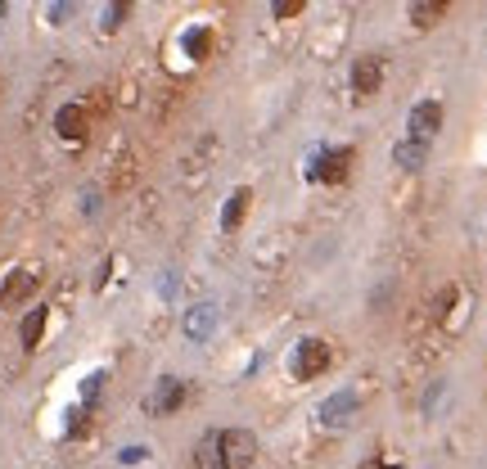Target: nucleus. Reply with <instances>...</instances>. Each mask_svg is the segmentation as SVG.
<instances>
[{
  "instance_id": "5",
  "label": "nucleus",
  "mask_w": 487,
  "mask_h": 469,
  "mask_svg": "<svg viewBox=\"0 0 487 469\" xmlns=\"http://www.w3.org/2000/svg\"><path fill=\"white\" fill-rule=\"evenodd\" d=\"M37 284H41V271H37V266H14V271L5 275V284H0V307L28 302V298L37 293Z\"/></svg>"
},
{
  "instance_id": "19",
  "label": "nucleus",
  "mask_w": 487,
  "mask_h": 469,
  "mask_svg": "<svg viewBox=\"0 0 487 469\" xmlns=\"http://www.w3.org/2000/svg\"><path fill=\"white\" fill-rule=\"evenodd\" d=\"M356 469H392V464H383V455H370V460H361Z\"/></svg>"
},
{
  "instance_id": "18",
  "label": "nucleus",
  "mask_w": 487,
  "mask_h": 469,
  "mask_svg": "<svg viewBox=\"0 0 487 469\" xmlns=\"http://www.w3.org/2000/svg\"><path fill=\"white\" fill-rule=\"evenodd\" d=\"M131 14V5H109L104 10V32H113V28H122V19Z\"/></svg>"
},
{
  "instance_id": "2",
  "label": "nucleus",
  "mask_w": 487,
  "mask_h": 469,
  "mask_svg": "<svg viewBox=\"0 0 487 469\" xmlns=\"http://www.w3.org/2000/svg\"><path fill=\"white\" fill-rule=\"evenodd\" d=\"M352 163H356V149H352V145L320 149V154L307 163V181H316V185H343V181L352 176Z\"/></svg>"
},
{
  "instance_id": "4",
  "label": "nucleus",
  "mask_w": 487,
  "mask_h": 469,
  "mask_svg": "<svg viewBox=\"0 0 487 469\" xmlns=\"http://www.w3.org/2000/svg\"><path fill=\"white\" fill-rule=\"evenodd\" d=\"M185 397H190L185 379H176V374H163V379L154 383V392L145 397V410H149V415H176V410L185 406Z\"/></svg>"
},
{
  "instance_id": "12",
  "label": "nucleus",
  "mask_w": 487,
  "mask_h": 469,
  "mask_svg": "<svg viewBox=\"0 0 487 469\" xmlns=\"http://www.w3.org/2000/svg\"><path fill=\"white\" fill-rule=\"evenodd\" d=\"M46 325H50V307H32V311L23 316V325H19V343H23L28 352H32V347H41Z\"/></svg>"
},
{
  "instance_id": "9",
  "label": "nucleus",
  "mask_w": 487,
  "mask_h": 469,
  "mask_svg": "<svg viewBox=\"0 0 487 469\" xmlns=\"http://www.w3.org/2000/svg\"><path fill=\"white\" fill-rule=\"evenodd\" d=\"M55 131H59L64 140H86V131H91V113H86L82 104H64V109L55 113Z\"/></svg>"
},
{
  "instance_id": "15",
  "label": "nucleus",
  "mask_w": 487,
  "mask_h": 469,
  "mask_svg": "<svg viewBox=\"0 0 487 469\" xmlns=\"http://www.w3.org/2000/svg\"><path fill=\"white\" fill-rule=\"evenodd\" d=\"M185 55H190V59H208V55H212V28L194 23V28L185 32Z\"/></svg>"
},
{
  "instance_id": "20",
  "label": "nucleus",
  "mask_w": 487,
  "mask_h": 469,
  "mask_svg": "<svg viewBox=\"0 0 487 469\" xmlns=\"http://www.w3.org/2000/svg\"><path fill=\"white\" fill-rule=\"evenodd\" d=\"M122 460H127V464H131V460H145V446H127V451H122Z\"/></svg>"
},
{
  "instance_id": "13",
  "label": "nucleus",
  "mask_w": 487,
  "mask_h": 469,
  "mask_svg": "<svg viewBox=\"0 0 487 469\" xmlns=\"http://www.w3.org/2000/svg\"><path fill=\"white\" fill-rule=\"evenodd\" d=\"M392 163H397L401 172H419V167L428 163V145H424V140H410V136H406V140L392 149Z\"/></svg>"
},
{
  "instance_id": "10",
  "label": "nucleus",
  "mask_w": 487,
  "mask_h": 469,
  "mask_svg": "<svg viewBox=\"0 0 487 469\" xmlns=\"http://www.w3.org/2000/svg\"><path fill=\"white\" fill-rule=\"evenodd\" d=\"M248 208H253V190H248V185L230 190V199H226V208H221V230L235 235V230L248 221Z\"/></svg>"
},
{
  "instance_id": "11",
  "label": "nucleus",
  "mask_w": 487,
  "mask_h": 469,
  "mask_svg": "<svg viewBox=\"0 0 487 469\" xmlns=\"http://www.w3.org/2000/svg\"><path fill=\"white\" fill-rule=\"evenodd\" d=\"M212 329H217V307H212V302H199V307L185 311V334H190L194 343H203Z\"/></svg>"
},
{
  "instance_id": "14",
  "label": "nucleus",
  "mask_w": 487,
  "mask_h": 469,
  "mask_svg": "<svg viewBox=\"0 0 487 469\" xmlns=\"http://www.w3.org/2000/svg\"><path fill=\"white\" fill-rule=\"evenodd\" d=\"M446 10H451L446 0H415V5H410V23L415 28H433V23H442Z\"/></svg>"
},
{
  "instance_id": "6",
  "label": "nucleus",
  "mask_w": 487,
  "mask_h": 469,
  "mask_svg": "<svg viewBox=\"0 0 487 469\" xmlns=\"http://www.w3.org/2000/svg\"><path fill=\"white\" fill-rule=\"evenodd\" d=\"M406 127H410V140L433 145V136L442 131V104H437V100H419V104L406 113Z\"/></svg>"
},
{
  "instance_id": "8",
  "label": "nucleus",
  "mask_w": 487,
  "mask_h": 469,
  "mask_svg": "<svg viewBox=\"0 0 487 469\" xmlns=\"http://www.w3.org/2000/svg\"><path fill=\"white\" fill-rule=\"evenodd\" d=\"M356 392H334V397H325L320 401V424L325 428H347L352 419H356Z\"/></svg>"
},
{
  "instance_id": "16",
  "label": "nucleus",
  "mask_w": 487,
  "mask_h": 469,
  "mask_svg": "<svg viewBox=\"0 0 487 469\" xmlns=\"http://www.w3.org/2000/svg\"><path fill=\"white\" fill-rule=\"evenodd\" d=\"M455 307H460V284H442V289H437V298H433V316L446 325Z\"/></svg>"
},
{
  "instance_id": "3",
  "label": "nucleus",
  "mask_w": 487,
  "mask_h": 469,
  "mask_svg": "<svg viewBox=\"0 0 487 469\" xmlns=\"http://www.w3.org/2000/svg\"><path fill=\"white\" fill-rule=\"evenodd\" d=\"M334 365V352L325 338H302L298 352H293V379H320L325 370Z\"/></svg>"
},
{
  "instance_id": "7",
  "label": "nucleus",
  "mask_w": 487,
  "mask_h": 469,
  "mask_svg": "<svg viewBox=\"0 0 487 469\" xmlns=\"http://www.w3.org/2000/svg\"><path fill=\"white\" fill-rule=\"evenodd\" d=\"M383 55H356V64H352V91L356 95H374L379 86H383Z\"/></svg>"
},
{
  "instance_id": "1",
  "label": "nucleus",
  "mask_w": 487,
  "mask_h": 469,
  "mask_svg": "<svg viewBox=\"0 0 487 469\" xmlns=\"http://www.w3.org/2000/svg\"><path fill=\"white\" fill-rule=\"evenodd\" d=\"M257 460V433L253 428H212L194 446L199 469H248Z\"/></svg>"
},
{
  "instance_id": "17",
  "label": "nucleus",
  "mask_w": 487,
  "mask_h": 469,
  "mask_svg": "<svg viewBox=\"0 0 487 469\" xmlns=\"http://www.w3.org/2000/svg\"><path fill=\"white\" fill-rule=\"evenodd\" d=\"M302 10H307V0H275V5H271L275 19H298Z\"/></svg>"
}]
</instances>
